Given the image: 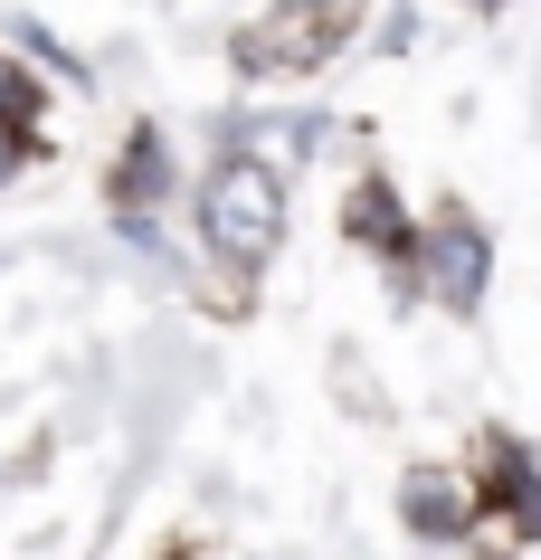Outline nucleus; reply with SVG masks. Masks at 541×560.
Listing matches in <instances>:
<instances>
[{"label": "nucleus", "mask_w": 541, "mask_h": 560, "mask_svg": "<svg viewBox=\"0 0 541 560\" xmlns=\"http://www.w3.org/2000/svg\"><path fill=\"white\" fill-rule=\"evenodd\" d=\"M20 172V115H0V180Z\"/></svg>", "instance_id": "obj_3"}, {"label": "nucleus", "mask_w": 541, "mask_h": 560, "mask_svg": "<svg viewBox=\"0 0 541 560\" xmlns=\"http://www.w3.org/2000/svg\"><path fill=\"white\" fill-rule=\"evenodd\" d=\"M275 172L267 162H228V172L210 180V237H219V257H238V266H257L275 247Z\"/></svg>", "instance_id": "obj_1"}, {"label": "nucleus", "mask_w": 541, "mask_h": 560, "mask_svg": "<svg viewBox=\"0 0 541 560\" xmlns=\"http://www.w3.org/2000/svg\"><path fill=\"white\" fill-rule=\"evenodd\" d=\"M314 10H324V0H314Z\"/></svg>", "instance_id": "obj_4"}, {"label": "nucleus", "mask_w": 541, "mask_h": 560, "mask_svg": "<svg viewBox=\"0 0 541 560\" xmlns=\"http://www.w3.org/2000/svg\"><path fill=\"white\" fill-rule=\"evenodd\" d=\"M427 285L466 304V295L484 285V237H475V229H437V237H427Z\"/></svg>", "instance_id": "obj_2"}]
</instances>
